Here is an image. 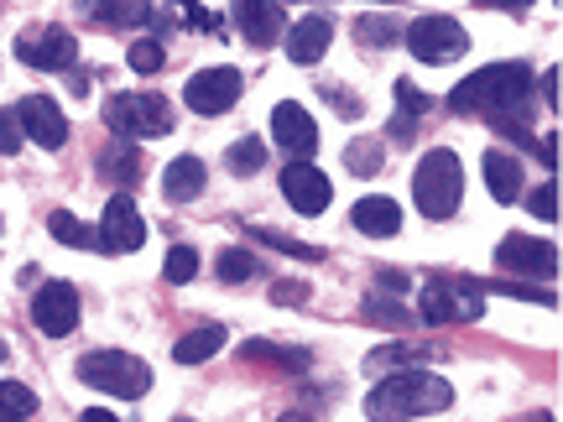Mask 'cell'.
<instances>
[{"label":"cell","mask_w":563,"mask_h":422,"mask_svg":"<svg viewBox=\"0 0 563 422\" xmlns=\"http://www.w3.org/2000/svg\"><path fill=\"white\" fill-rule=\"evenodd\" d=\"M454 407V386L433 376V370H397L386 376L371 397H365V418L371 422H407V418H433Z\"/></svg>","instance_id":"cell-2"},{"label":"cell","mask_w":563,"mask_h":422,"mask_svg":"<svg viewBox=\"0 0 563 422\" xmlns=\"http://www.w3.org/2000/svg\"><path fill=\"white\" fill-rule=\"evenodd\" d=\"M79 11L104 32H136V26L157 21L152 0H79Z\"/></svg>","instance_id":"cell-16"},{"label":"cell","mask_w":563,"mask_h":422,"mask_svg":"<svg viewBox=\"0 0 563 422\" xmlns=\"http://www.w3.org/2000/svg\"><path fill=\"white\" fill-rule=\"evenodd\" d=\"M422 323H475L485 313V287L470 277H428L418 298Z\"/></svg>","instance_id":"cell-5"},{"label":"cell","mask_w":563,"mask_h":422,"mask_svg":"<svg viewBox=\"0 0 563 422\" xmlns=\"http://www.w3.org/2000/svg\"><path fill=\"white\" fill-rule=\"evenodd\" d=\"M162 277L173 281V287H178V281H194L199 277V251H194V245H173V251H167V266H162Z\"/></svg>","instance_id":"cell-33"},{"label":"cell","mask_w":563,"mask_h":422,"mask_svg":"<svg viewBox=\"0 0 563 422\" xmlns=\"http://www.w3.org/2000/svg\"><path fill=\"white\" fill-rule=\"evenodd\" d=\"M449 110L454 115H481L496 131L517 141V146H538L543 162L553 167V141H532V125H527V110H532V68L527 63H490L481 74L449 95Z\"/></svg>","instance_id":"cell-1"},{"label":"cell","mask_w":563,"mask_h":422,"mask_svg":"<svg viewBox=\"0 0 563 422\" xmlns=\"http://www.w3.org/2000/svg\"><path fill=\"white\" fill-rule=\"evenodd\" d=\"M355 37H361V47H391V42H397V37H407V32H397V21L365 16L361 26H355Z\"/></svg>","instance_id":"cell-34"},{"label":"cell","mask_w":563,"mask_h":422,"mask_svg":"<svg viewBox=\"0 0 563 422\" xmlns=\"http://www.w3.org/2000/svg\"><path fill=\"white\" fill-rule=\"evenodd\" d=\"M439 355L433 344H382L365 355V370H391V365H428Z\"/></svg>","instance_id":"cell-26"},{"label":"cell","mask_w":563,"mask_h":422,"mask_svg":"<svg viewBox=\"0 0 563 422\" xmlns=\"http://www.w3.org/2000/svg\"><path fill=\"white\" fill-rule=\"evenodd\" d=\"M16 58L26 68H42V74H63L79 58V42H74L68 26H32V32L16 37Z\"/></svg>","instance_id":"cell-8"},{"label":"cell","mask_w":563,"mask_h":422,"mask_svg":"<svg viewBox=\"0 0 563 422\" xmlns=\"http://www.w3.org/2000/svg\"><path fill=\"white\" fill-rule=\"evenodd\" d=\"M16 115H21V131L37 141V146H47V152H58L63 141H68V121H63V110L47 95H26L16 104Z\"/></svg>","instance_id":"cell-15"},{"label":"cell","mask_w":563,"mask_h":422,"mask_svg":"<svg viewBox=\"0 0 563 422\" xmlns=\"http://www.w3.org/2000/svg\"><path fill=\"white\" fill-rule=\"evenodd\" d=\"M323 95H329V104H334V110H340V115H350V121H355V115H361V104L350 100V95H344V89H323Z\"/></svg>","instance_id":"cell-40"},{"label":"cell","mask_w":563,"mask_h":422,"mask_svg":"<svg viewBox=\"0 0 563 422\" xmlns=\"http://www.w3.org/2000/svg\"><path fill=\"white\" fill-rule=\"evenodd\" d=\"M79 381L95 386V391L136 402V397H146V386H152V365L125 355V349H89L79 360Z\"/></svg>","instance_id":"cell-4"},{"label":"cell","mask_w":563,"mask_h":422,"mask_svg":"<svg viewBox=\"0 0 563 422\" xmlns=\"http://www.w3.org/2000/svg\"><path fill=\"white\" fill-rule=\"evenodd\" d=\"M21 136H26V131H21V115L16 110H0V152H5V157L21 152Z\"/></svg>","instance_id":"cell-38"},{"label":"cell","mask_w":563,"mask_h":422,"mask_svg":"<svg viewBox=\"0 0 563 422\" xmlns=\"http://www.w3.org/2000/svg\"><path fill=\"white\" fill-rule=\"evenodd\" d=\"M365 319H371V323H391V329H407V308H397V302H386V298H371V302H365Z\"/></svg>","instance_id":"cell-36"},{"label":"cell","mask_w":563,"mask_h":422,"mask_svg":"<svg viewBox=\"0 0 563 422\" xmlns=\"http://www.w3.org/2000/svg\"><path fill=\"white\" fill-rule=\"evenodd\" d=\"M475 5H485V11H527L532 0H475Z\"/></svg>","instance_id":"cell-41"},{"label":"cell","mask_w":563,"mask_h":422,"mask_svg":"<svg viewBox=\"0 0 563 422\" xmlns=\"http://www.w3.org/2000/svg\"><path fill=\"white\" fill-rule=\"evenodd\" d=\"M251 235H256V241H266L272 251H282V256H298V262H323L319 245H302V241H292V235H277V230H262V224H251Z\"/></svg>","instance_id":"cell-31"},{"label":"cell","mask_w":563,"mask_h":422,"mask_svg":"<svg viewBox=\"0 0 563 422\" xmlns=\"http://www.w3.org/2000/svg\"><path fill=\"white\" fill-rule=\"evenodd\" d=\"M47 230H53V241H63V245H84V251H100V235L95 230H84L68 209H58L53 220H47Z\"/></svg>","instance_id":"cell-29"},{"label":"cell","mask_w":563,"mask_h":422,"mask_svg":"<svg viewBox=\"0 0 563 422\" xmlns=\"http://www.w3.org/2000/svg\"><path fill=\"white\" fill-rule=\"evenodd\" d=\"M178 422H188V418H178Z\"/></svg>","instance_id":"cell-45"},{"label":"cell","mask_w":563,"mask_h":422,"mask_svg":"<svg viewBox=\"0 0 563 422\" xmlns=\"http://www.w3.org/2000/svg\"><path fill=\"white\" fill-rule=\"evenodd\" d=\"M224 349V329L220 323H199V329H188L178 344H173V360L178 365H199V360H214Z\"/></svg>","instance_id":"cell-22"},{"label":"cell","mask_w":563,"mask_h":422,"mask_svg":"<svg viewBox=\"0 0 563 422\" xmlns=\"http://www.w3.org/2000/svg\"><path fill=\"white\" fill-rule=\"evenodd\" d=\"M496 266L506 277H527V281H548L559 271V251L548 241H532V235H506L496 245Z\"/></svg>","instance_id":"cell-9"},{"label":"cell","mask_w":563,"mask_h":422,"mask_svg":"<svg viewBox=\"0 0 563 422\" xmlns=\"http://www.w3.org/2000/svg\"><path fill=\"white\" fill-rule=\"evenodd\" d=\"M141 245H146V220L136 214V203L125 199V193H115V199L104 203L100 251H110V256H131V251H141Z\"/></svg>","instance_id":"cell-12"},{"label":"cell","mask_w":563,"mask_h":422,"mask_svg":"<svg viewBox=\"0 0 563 422\" xmlns=\"http://www.w3.org/2000/svg\"><path fill=\"white\" fill-rule=\"evenodd\" d=\"M382 162H386V152H382V141H350V146H344V167H350V173H355V178H376V173H382Z\"/></svg>","instance_id":"cell-27"},{"label":"cell","mask_w":563,"mask_h":422,"mask_svg":"<svg viewBox=\"0 0 563 422\" xmlns=\"http://www.w3.org/2000/svg\"><path fill=\"white\" fill-rule=\"evenodd\" d=\"M241 360H251V365H272V370H308V349L251 340V344H241Z\"/></svg>","instance_id":"cell-24"},{"label":"cell","mask_w":563,"mask_h":422,"mask_svg":"<svg viewBox=\"0 0 563 422\" xmlns=\"http://www.w3.org/2000/svg\"><path fill=\"white\" fill-rule=\"evenodd\" d=\"M282 193H287V203H292L298 214H323L329 199H334L329 178H323L313 162H287V167H282Z\"/></svg>","instance_id":"cell-13"},{"label":"cell","mask_w":563,"mask_h":422,"mask_svg":"<svg viewBox=\"0 0 563 422\" xmlns=\"http://www.w3.org/2000/svg\"><path fill=\"white\" fill-rule=\"evenodd\" d=\"M37 412V397H32V386L21 381H0V422H21Z\"/></svg>","instance_id":"cell-28"},{"label":"cell","mask_w":563,"mask_h":422,"mask_svg":"<svg viewBox=\"0 0 563 422\" xmlns=\"http://www.w3.org/2000/svg\"><path fill=\"white\" fill-rule=\"evenodd\" d=\"M506 422H553V412H522V418H506Z\"/></svg>","instance_id":"cell-43"},{"label":"cell","mask_w":563,"mask_h":422,"mask_svg":"<svg viewBox=\"0 0 563 422\" xmlns=\"http://www.w3.org/2000/svg\"><path fill=\"white\" fill-rule=\"evenodd\" d=\"M241 74L235 68H199L194 79H188V89H183V100H188V110L194 115H224L230 104L241 100Z\"/></svg>","instance_id":"cell-10"},{"label":"cell","mask_w":563,"mask_h":422,"mask_svg":"<svg viewBox=\"0 0 563 422\" xmlns=\"http://www.w3.org/2000/svg\"><path fill=\"white\" fill-rule=\"evenodd\" d=\"M412 199H418L422 220H454L464 203V167L449 146H433L412 173Z\"/></svg>","instance_id":"cell-3"},{"label":"cell","mask_w":563,"mask_h":422,"mask_svg":"<svg viewBox=\"0 0 563 422\" xmlns=\"http://www.w3.org/2000/svg\"><path fill=\"white\" fill-rule=\"evenodd\" d=\"M272 136H277L282 152H292L298 162H308L319 152V125H313V115L292 100H282L277 110H272Z\"/></svg>","instance_id":"cell-14"},{"label":"cell","mask_w":563,"mask_h":422,"mask_svg":"<svg viewBox=\"0 0 563 422\" xmlns=\"http://www.w3.org/2000/svg\"><path fill=\"white\" fill-rule=\"evenodd\" d=\"M162 63H167V53H162V42L141 37L136 47H131V68H136V74H157Z\"/></svg>","instance_id":"cell-35"},{"label":"cell","mask_w":563,"mask_h":422,"mask_svg":"<svg viewBox=\"0 0 563 422\" xmlns=\"http://www.w3.org/2000/svg\"><path fill=\"white\" fill-rule=\"evenodd\" d=\"M262 162H266V146L256 136H241L235 146H230V173L235 178H251V173H262Z\"/></svg>","instance_id":"cell-30"},{"label":"cell","mask_w":563,"mask_h":422,"mask_svg":"<svg viewBox=\"0 0 563 422\" xmlns=\"http://www.w3.org/2000/svg\"><path fill=\"white\" fill-rule=\"evenodd\" d=\"M0 355H5V349H0Z\"/></svg>","instance_id":"cell-46"},{"label":"cell","mask_w":563,"mask_h":422,"mask_svg":"<svg viewBox=\"0 0 563 422\" xmlns=\"http://www.w3.org/2000/svg\"><path fill=\"white\" fill-rule=\"evenodd\" d=\"M104 125L121 141H146L173 131V104L162 95H110L104 100Z\"/></svg>","instance_id":"cell-6"},{"label":"cell","mask_w":563,"mask_h":422,"mask_svg":"<svg viewBox=\"0 0 563 422\" xmlns=\"http://www.w3.org/2000/svg\"><path fill=\"white\" fill-rule=\"evenodd\" d=\"M329 42H334V21L329 16H302L292 32H287V58L292 63H319L329 53Z\"/></svg>","instance_id":"cell-19"},{"label":"cell","mask_w":563,"mask_h":422,"mask_svg":"<svg viewBox=\"0 0 563 422\" xmlns=\"http://www.w3.org/2000/svg\"><path fill=\"white\" fill-rule=\"evenodd\" d=\"M214 271H220V281H230V287H235V281H251L256 277V256L241 251V245H230V251H220V266H214Z\"/></svg>","instance_id":"cell-32"},{"label":"cell","mask_w":563,"mask_h":422,"mask_svg":"<svg viewBox=\"0 0 563 422\" xmlns=\"http://www.w3.org/2000/svg\"><path fill=\"white\" fill-rule=\"evenodd\" d=\"M350 220H355V230H361V235L391 241V235L402 230V203L386 199V193H371V199H361L355 209H350Z\"/></svg>","instance_id":"cell-18"},{"label":"cell","mask_w":563,"mask_h":422,"mask_svg":"<svg viewBox=\"0 0 563 422\" xmlns=\"http://www.w3.org/2000/svg\"><path fill=\"white\" fill-rule=\"evenodd\" d=\"M428 110V95L418 84L397 79V121H391V141H412L418 136V115Z\"/></svg>","instance_id":"cell-25"},{"label":"cell","mask_w":563,"mask_h":422,"mask_svg":"<svg viewBox=\"0 0 563 422\" xmlns=\"http://www.w3.org/2000/svg\"><path fill=\"white\" fill-rule=\"evenodd\" d=\"M235 26L251 47H272L282 42V5L277 0H235Z\"/></svg>","instance_id":"cell-17"},{"label":"cell","mask_w":563,"mask_h":422,"mask_svg":"<svg viewBox=\"0 0 563 422\" xmlns=\"http://www.w3.org/2000/svg\"><path fill=\"white\" fill-rule=\"evenodd\" d=\"M100 178L110 182H121V188H131V182L141 178V152H136V141H110L100 152Z\"/></svg>","instance_id":"cell-23"},{"label":"cell","mask_w":563,"mask_h":422,"mask_svg":"<svg viewBox=\"0 0 563 422\" xmlns=\"http://www.w3.org/2000/svg\"><path fill=\"white\" fill-rule=\"evenodd\" d=\"M277 422H313V418H308V412H282Z\"/></svg>","instance_id":"cell-44"},{"label":"cell","mask_w":563,"mask_h":422,"mask_svg":"<svg viewBox=\"0 0 563 422\" xmlns=\"http://www.w3.org/2000/svg\"><path fill=\"white\" fill-rule=\"evenodd\" d=\"M79 422H121V418H115V412H104V407H89Z\"/></svg>","instance_id":"cell-42"},{"label":"cell","mask_w":563,"mask_h":422,"mask_svg":"<svg viewBox=\"0 0 563 422\" xmlns=\"http://www.w3.org/2000/svg\"><path fill=\"white\" fill-rule=\"evenodd\" d=\"M32 319H37V329L47 340L74 334V329H79V292H74V281H47V287H37Z\"/></svg>","instance_id":"cell-11"},{"label":"cell","mask_w":563,"mask_h":422,"mask_svg":"<svg viewBox=\"0 0 563 422\" xmlns=\"http://www.w3.org/2000/svg\"><path fill=\"white\" fill-rule=\"evenodd\" d=\"M527 209H532L538 220H559V188H553V182H543V188H532V199H527Z\"/></svg>","instance_id":"cell-37"},{"label":"cell","mask_w":563,"mask_h":422,"mask_svg":"<svg viewBox=\"0 0 563 422\" xmlns=\"http://www.w3.org/2000/svg\"><path fill=\"white\" fill-rule=\"evenodd\" d=\"M162 193L173 203H188L203 193V162L199 157H173L167 173H162Z\"/></svg>","instance_id":"cell-21"},{"label":"cell","mask_w":563,"mask_h":422,"mask_svg":"<svg viewBox=\"0 0 563 422\" xmlns=\"http://www.w3.org/2000/svg\"><path fill=\"white\" fill-rule=\"evenodd\" d=\"M272 302H292V308H298V302H308V287H302V281H277V287H272Z\"/></svg>","instance_id":"cell-39"},{"label":"cell","mask_w":563,"mask_h":422,"mask_svg":"<svg viewBox=\"0 0 563 422\" xmlns=\"http://www.w3.org/2000/svg\"><path fill=\"white\" fill-rule=\"evenodd\" d=\"M522 162L511 157V152H485V188H490V199L496 203H517L522 199Z\"/></svg>","instance_id":"cell-20"},{"label":"cell","mask_w":563,"mask_h":422,"mask_svg":"<svg viewBox=\"0 0 563 422\" xmlns=\"http://www.w3.org/2000/svg\"><path fill=\"white\" fill-rule=\"evenodd\" d=\"M407 53L418 63H454L470 53V32L454 16H418L407 26Z\"/></svg>","instance_id":"cell-7"}]
</instances>
